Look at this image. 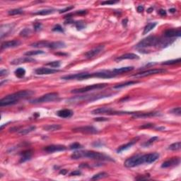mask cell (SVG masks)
<instances>
[{"label":"cell","instance_id":"cell-1","mask_svg":"<svg viewBox=\"0 0 181 181\" xmlns=\"http://www.w3.org/2000/svg\"><path fill=\"white\" fill-rule=\"evenodd\" d=\"M159 154L158 153H151L144 155H136L129 158L124 161V166L127 168H134L136 166H140L144 163H153L157 161L159 158Z\"/></svg>","mask_w":181,"mask_h":181},{"label":"cell","instance_id":"cell-2","mask_svg":"<svg viewBox=\"0 0 181 181\" xmlns=\"http://www.w3.org/2000/svg\"><path fill=\"white\" fill-rule=\"evenodd\" d=\"M34 94V92L30 90H24L20 91L14 93L10 94L1 98L0 101V106H9V105H14L18 103L20 100L24 99L28 97L31 96Z\"/></svg>","mask_w":181,"mask_h":181},{"label":"cell","instance_id":"cell-3","mask_svg":"<svg viewBox=\"0 0 181 181\" xmlns=\"http://www.w3.org/2000/svg\"><path fill=\"white\" fill-rule=\"evenodd\" d=\"M72 159H83V158H88L90 159L97 161H114L113 159H111L110 156L106 154L100 152L93 151H76L74 152L71 156Z\"/></svg>","mask_w":181,"mask_h":181},{"label":"cell","instance_id":"cell-4","mask_svg":"<svg viewBox=\"0 0 181 181\" xmlns=\"http://www.w3.org/2000/svg\"><path fill=\"white\" fill-rule=\"evenodd\" d=\"M160 39L161 38H159L156 36H149L148 37L142 39L141 41L139 42L137 44V45H136V48L140 50H142L143 49H146L151 47H155V46L159 47Z\"/></svg>","mask_w":181,"mask_h":181},{"label":"cell","instance_id":"cell-5","mask_svg":"<svg viewBox=\"0 0 181 181\" xmlns=\"http://www.w3.org/2000/svg\"><path fill=\"white\" fill-rule=\"evenodd\" d=\"M59 98V94L57 93H49L45 95H42L40 98H36L30 101V103L32 104H38L43 103H48L54 101Z\"/></svg>","mask_w":181,"mask_h":181},{"label":"cell","instance_id":"cell-6","mask_svg":"<svg viewBox=\"0 0 181 181\" xmlns=\"http://www.w3.org/2000/svg\"><path fill=\"white\" fill-rule=\"evenodd\" d=\"M108 86L107 84H93L90 86H86V87L80 88V89H76L72 90L71 92L72 93H83L88 92V91L95 90V89H101L106 87Z\"/></svg>","mask_w":181,"mask_h":181},{"label":"cell","instance_id":"cell-7","mask_svg":"<svg viewBox=\"0 0 181 181\" xmlns=\"http://www.w3.org/2000/svg\"><path fill=\"white\" fill-rule=\"evenodd\" d=\"M110 95H85V96H81L80 98L79 97H76V98H70L69 100V102H72V103H75V101H95V100L100 99V98H104V97H107L109 96Z\"/></svg>","mask_w":181,"mask_h":181},{"label":"cell","instance_id":"cell-8","mask_svg":"<svg viewBox=\"0 0 181 181\" xmlns=\"http://www.w3.org/2000/svg\"><path fill=\"white\" fill-rule=\"evenodd\" d=\"M166 72V70L164 69H149V70L144 71V72H139V73L135 74L132 76L134 77H144V76H150V75L157 74H162Z\"/></svg>","mask_w":181,"mask_h":181},{"label":"cell","instance_id":"cell-9","mask_svg":"<svg viewBox=\"0 0 181 181\" xmlns=\"http://www.w3.org/2000/svg\"><path fill=\"white\" fill-rule=\"evenodd\" d=\"M72 131L74 132H81L84 134H96L98 130L93 126H83V127H76L72 129Z\"/></svg>","mask_w":181,"mask_h":181},{"label":"cell","instance_id":"cell-10","mask_svg":"<svg viewBox=\"0 0 181 181\" xmlns=\"http://www.w3.org/2000/svg\"><path fill=\"white\" fill-rule=\"evenodd\" d=\"M104 49V45H98L97 47H94L92 50H89V51L86 52L84 54L85 57L86 59H92L93 57H95V56L98 55Z\"/></svg>","mask_w":181,"mask_h":181},{"label":"cell","instance_id":"cell-11","mask_svg":"<svg viewBox=\"0 0 181 181\" xmlns=\"http://www.w3.org/2000/svg\"><path fill=\"white\" fill-rule=\"evenodd\" d=\"M66 149V147L64 145L61 144H53V145L47 146L44 148V151L47 153H54L57 151H65Z\"/></svg>","mask_w":181,"mask_h":181},{"label":"cell","instance_id":"cell-12","mask_svg":"<svg viewBox=\"0 0 181 181\" xmlns=\"http://www.w3.org/2000/svg\"><path fill=\"white\" fill-rule=\"evenodd\" d=\"M60 72L58 69H50V68L46 67H40L38 68L35 70L36 74L38 75H47V74H53L57 73Z\"/></svg>","mask_w":181,"mask_h":181},{"label":"cell","instance_id":"cell-13","mask_svg":"<svg viewBox=\"0 0 181 181\" xmlns=\"http://www.w3.org/2000/svg\"><path fill=\"white\" fill-rule=\"evenodd\" d=\"M164 37L166 38H173L175 37H180L181 36V30L180 28L175 29V28H171V29H168L163 33Z\"/></svg>","mask_w":181,"mask_h":181},{"label":"cell","instance_id":"cell-14","mask_svg":"<svg viewBox=\"0 0 181 181\" xmlns=\"http://www.w3.org/2000/svg\"><path fill=\"white\" fill-rule=\"evenodd\" d=\"M21 45V41L18 40H10V41H6L1 43V50H6L8 48H13V47H18Z\"/></svg>","mask_w":181,"mask_h":181},{"label":"cell","instance_id":"cell-15","mask_svg":"<svg viewBox=\"0 0 181 181\" xmlns=\"http://www.w3.org/2000/svg\"><path fill=\"white\" fill-rule=\"evenodd\" d=\"M180 158L173 157L163 162L161 165V167L164 168H166L172 167V166H175L178 165L179 163H180Z\"/></svg>","mask_w":181,"mask_h":181},{"label":"cell","instance_id":"cell-16","mask_svg":"<svg viewBox=\"0 0 181 181\" xmlns=\"http://www.w3.org/2000/svg\"><path fill=\"white\" fill-rule=\"evenodd\" d=\"M113 111L114 110L111 108L103 107V108H99L93 110L91 113L93 114V115H99V114H102V115H111Z\"/></svg>","mask_w":181,"mask_h":181},{"label":"cell","instance_id":"cell-17","mask_svg":"<svg viewBox=\"0 0 181 181\" xmlns=\"http://www.w3.org/2000/svg\"><path fill=\"white\" fill-rule=\"evenodd\" d=\"M139 140H140V137H135V138H134L133 140H132L131 141H130L128 143H127L126 144H124V145L120 147L119 148L117 149V152H118V153H121V152L124 151V150L128 149H130V147H132V146L134 145V144H136V143H137V142L139 141Z\"/></svg>","mask_w":181,"mask_h":181},{"label":"cell","instance_id":"cell-18","mask_svg":"<svg viewBox=\"0 0 181 181\" xmlns=\"http://www.w3.org/2000/svg\"><path fill=\"white\" fill-rule=\"evenodd\" d=\"M34 59L31 58L30 57H19V58L15 59V60H12L11 62V65H21L23 63H28V62H34Z\"/></svg>","mask_w":181,"mask_h":181},{"label":"cell","instance_id":"cell-19","mask_svg":"<svg viewBox=\"0 0 181 181\" xmlns=\"http://www.w3.org/2000/svg\"><path fill=\"white\" fill-rule=\"evenodd\" d=\"M161 114L158 112H150V113H134L133 118H151L160 115Z\"/></svg>","mask_w":181,"mask_h":181},{"label":"cell","instance_id":"cell-20","mask_svg":"<svg viewBox=\"0 0 181 181\" xmlns=\"http://www.w3.org/2000/svg\"><path fill=\"white\" fill-rule=\"evenodd\" d=\"M138 59H140V57L134 53H127L118 57L115 60L120 61L123 60H138Z\"/></svg>","mask_w":181,"mask_h":181},{"label":"cell","instance_id":"cell-21","mask_svg":"<svg viewBox=\"0 0 181 181\" xmlns=\"http://www.w3.org/2000/svg\"><path fill=\"white\" fill-rule=\"evenodd\" d=\"M74 113L72 110L69 109H63V110H60L57 113V115H58L59 117L62 118H70L73 115Z\"/></svg>","mask_w":181,"mask_h":181},{"label":"cell","instance_id":"cell-22","mask_svg":"<svg viewBox=\"0 0 181 181\" xmlns=\"http://www.w3.org/2000/svg\"><path fill=\"white\" fill-rule=\"evenodd\" d=\"M14 25L12 24H5L1 26V38H2L4 36H6L11 30H12Z\"/></svg>","mask_w":181,"mask_h":181},{"label":"cell","instance_id":"cell-23","mask_svg":"<svg viewBox=\"0 0 181 181\" xmlns=\"http://www.w3.org/2000/svg\"><path fill=\"white\" fill-rule=\"evenodd\" d=\"M66 47V44L62 41H56L49 43L48 47L51 49H61Z\"/></svg>","mask_w":181,"mask_h":181},{"label":"cell","instance_id":"cell-24","mask_svg":"<svg viewBox=\"0 0 181 181\" xmlns=\"http://www.w3.org/2000/svg\"><path fill=\"white\" fill-rule=\"evenodd\" d=\"M133 69H134L133 66H124V67L116 68V69H113V71L117 75H118L123 73H126V72H130V71H132Z\"/></svg>","mask_w":181,"mask_h":181},{"label":"cell","instance_id":"cell-25","mask_svg":"<svg viewBox=\"0 0 181 181\" xmlns=\"http://www.w3.org/2000/svg\"><path fill=\"white\" fill-rule=\"evenodd\" d=\"M61 128H62V126L58 124H48V125H46L43 127V129H44L45 131H47V132L57 131V130H60Z\"/></svg>","mask_w":181,"mask_h":181},{"label":"cell","instance_id":"cell-26","mask_svg":"<svg viewBox=\"0 0 181 181\" xmlns=\"http://www.w3.org/2000/svg\"><path fill=\"white\" fill-rule=\"evenodd\" d=\"M50 42L45 41V40H41V41L36 42L32 44H30V46L33 47H37V48H40V47H48V45Z\"/></svg>","mask_w":181,"mask_h":181},{"label":"cell","instance_id":"cell-27","mask_svg":"<svg viewBox=\"0 0 181 181\" xmlns=\"http://www.w3.org/2000/svg\"><path fill=\"white\" fill-rule=\"evenodd\" d=\"M55 10L53 9H43L40 10V11H36V12L33 13V14H35V15L45 16L53 14V13L55 12Z\"/></svg>","mask_w":181,"mask_h":181},{"label":"cell","instance_id":"cell-28","mask_svg":"<svg viewBox=\"0 0 181 181\" xmlns=\"http://www.w3.org/2000/svg\"><path fill=\"white\" fill-rule=\"evenodd\" d=\"M31 156H32V152L31 151H30V150H27V151L22 152L20 162L22 163V162H25L26 161H28L30 158H31Z\"/></svg>","mask_w":181,"mask_h":181},{"label":"cell","instance_id":"cell-29","mask_svg":"<svg viewBox=\"0 0 181 181\" xmlns=\"http://www.w3.org/2000/svg\"><path fill=\"white\" fill-rule=\"evenodd\" d=\"M36 129V126H30V127H27V128L22 129V130H20L18 131V134L19 135H26V134H28V133L34 131Z\"/></svg>","mask_w":181,"mask_h":181},{"label":"cell","instance_id":"cell-30","mask_svg":"<svg viewBox=\"0 0 181 181\" xmlns=\"http://www.w3.org/2000/svg\"><path fill=\"white\" fill-rule=\"evenodd\" d=\"M139 82H136V81H130V82H127L125 83H121L119 84H117L115 86H114V89H121V88L126 87V86H132L133 84H138Z\"/></svg>","mask_w":181,"mask_h":181},{"label":"cell","instance_id":"cell-31","mask_svg":"<svg viewBox=\"0 0 181 181\" xmlns=\"http://www.w3.org/2000/svg\"><path fill=\"white\" fill-rule=\"evenodd\" d=\"M157 25V23L156 22H151L149 23L144 28V31H143V35H146L148 33H149L151 30H152L153 28L156 27V26Z\"/></svg>","mask_w":181,"mask_h":181},{"label":"cell","instance_id":"cell-32","mask_svg":"<svg viewBox=\"0 0 181 181\" xmlns=\"http://www.w3.org/2000/svg\"><path fill=\"white\" fill-rule=\"evenodd\" d=\"M14 74H15L16 76L18 78H23L26 74V70L24 69V68H18L15 70L14 72Z\"/></svg>","mask_w":181,"mask_h":181},{"label":"cell","instance_id":"cell-33","mask_svg":"<svg viewBox=\"0 0 181 181\" xmlns=\"http://www.w3.org/2000/svg\"><path fill=\"white\" fill-rule=\"evenodd\" d=\"M45 52L42 51V50H30V51H28L25 53V55L27 57H31V56H35L38 55L40 54H44Z\"/></svg>","mask_w":181,"mask_h":181},{"label":"cell","instance_id":"cell-34","mask_svg":"<svg viewBox=\"0 0 181 181\" xmlns=\"http://www.w3.org/2000/svg\"><path fill=\"white\" fill-rule=\"evenodd\" d=\"M108 173H105V172H102V173H99L98 174H95V176H93L91 178V180H100V179L102 178H105L108 177Z\"/></svg>","mask_w":181,"mask_h":181},{"label":"cell","instance_id":"cell-35","mask_svg":"<svg viewBox=\"0 0 181 181\" xmlns=\"http://www.w3.org/2000/svg\"><path fill=\"white\" fill-rule=\"evenodd\" d=\"M181 147V143L180 142H178L173 143V144H170L168 147V149L171 150V151H178L180 149Z\"/></svg>","mask_w":181,"mask_h":181},{"label":"cell","instance_id":"cell-36","mask_svg":"<svg viewBox=\"0 0 181 181\" xmlns=\"http://www.w3.org/2000/svg\"><path fill=\"white\" fill-rule=\"evenodd\" d=\"M24 13V11L21 9H11L9 11L8 14L10 16H14V15H18V14H21Z\"/></svg>","mask_w":181,"mask_h":181},{"label":"cell","instance_id":"cell-37","mask_svg":"<svg viewBox=\"0 0 181 181\" xmlns=\"http://www.w3.org/2000/svg\"><path fill=\"white\" fill-rule=\"evenodd\" d=\"M32 31L30 28H24L20 32V36H22V37H28L31 35Z\"/></svg>","mask_w":181,"mask_h":181},{"label":"cell","instance_id":"cell-38","mask_svg":"<svg viewBox=\"0 0 181 181\" xmlns=\"http://www.w3.org/2000/svg\"><path fill=\"white\" fill-rule=\"evenodd\" d=\"M180 62V59L178 58L176 60H171L168 61H166V62H163L162 63L163 65H176V64H179Z\"/></svg>","mask_w":181,"mask_h":181},{"label":"cell","instance_id":"cell-39","mask_svg":"<svg viewBox=\"0 0 181 181\" xmlns=\"http://www.w3.org/2000/svg\"><path fill=\"white\" fill-rule=\"evenodd\" d=\"M47 66H50L53 68H58L61 65V62L60 61H53V62H50L46 64Z\"/></svg>","mask_w":181,"mask_h":181},{"label":"cell","instance_id":"cell-40","mask_svg":"<svg viewBox=\"0 0 181 181\" xmlns=\"http://www.w3.org/2000/svg\"><path fill=\"white\" fill-rule=\"evenodd\" d=\"M82 148H83L82 145H81L79 143L77 142L73 143V144H72L69 146V149H79Z\"/></svg>","mask_w":181,"mask_h":181},{"label":"cell","instance_id":"cell-41","mask_svg":"<svg viewBox=\"0 0 181 181\" xmlns=\"http://www.w3.org/2000/svg\"><path fill=\"white\" fill-rule=\"evenodd\" d=\"M170 113H172L173 114H175L176 115H178L180 116L181 115V109L180 107H177V108H174L173 109H172L170 111Z\"/></svg>","mask_w":181,"mask_h":181},{"label":"cell","instance_id":"cell-42","mask_svg":"<svg viewBox=\"0 0 181 181\" xmlns=\"http://www.w3.org/2000/svg\"><path fill=\"white\" fill-rule=\"evenodd\" d=\"M156 140H158V137H151V138L150 139V140H149V141L147 142H146L145 144H143V145H144V147H148V146L150 145V144H151L152 143L156 141Z\"/></svg>","mask_w":181,"mask_h":181},{"label":"cell","instance_id":"cell-43","mask_svg":"<svg viewBox=\"0 0 181 181\" xmlns=\"http://www.w3.org/2000/svg\"><path fill=\"white\" fill-rule=\"evenodd\" d=\"M75 25H76V27L77 28L78 30H81L85 27L84 24L82 22V21H78V22L75 23Z\"/></svg>","mask_w":181,"mask_h":181},{"label":"cell","instance_id":"cell-44","mask_svg":"<svg viewBox=\"0 0 181 181\" xmlns=\"http://www.w3.org/2000/svg\"><path fill=\"white\" fill-rule=\"evenodd\" d=\"M53 31H57V32H64L63 28L60 25L57 24V25H55L53 28Z\"/></svg>","mask_w":181,"mask_h":181},{"label":"cell","instance_id":"cell-45","mask_svg":"<svg viewBox=\"0 0 181 181\" xmlns=\"http://www.w3.org/2000/svg\"><path fill=\"white\" fill-rule=\"evenodd\" d=\"M119 1H104L101 2V4L102 5H112V4H116V3H118Z\"/></svg>","mask_w":181,"mask_h":181},{"label":"cell","instance_id":"cell-46","mask_svg":"<svg viewBox=\"0 0 181 181\" xmlns=\"http://www.w3.org/2000/svg\"><path fill=\"white\" fill-rule=\"evenodd\" d=\"M33 28H34V30L36 31H38V30H40L42 28V24L40 23H36L33 25Z\"/></svg>","mask_w":181,"mask_h":181},{"label":"cell","instance_id":"cell-47","mask_svg":"<svg viewBox=\"0 0 181 181\" xmlns=\"http://www.w3.org/2000/svg\"><path fill=\"white\" fill-rule=\"evenodd\" d=\"M70 176H80L82 175V172L79 170H74V171L71 172L70 173Z\"/></svg>","mask_w":181,"mask_h":181},{"label":"cell","instance_id":"cell-48","mask_svg":"<svg viewBox=\"0 0 181 181\" xmlns=\"http://www.w3.org/2000/svg\"><path fill=\"white\" fill-rule=\"evenodd\" d=\"M154 127V124H152V123H149V124H145L142 125L141 127H140V128L142 129H147V128H151V127Z\"/></svg>","mask_w":181,"mask_h":181},{"label":"cell","instance_id":"cell-49","mask_svg":"<svg viewBox=\"0 0 181 181\" xmlns=\"http://www.w3.org/2000/svg\"><path fill=\"white\" fill-rule=\"evenodd\" d=\"M72 9H74V7H67L65 9H61L59 11L60 14H62V13L66 12V11H69L70 10H72Z\"/></svg>","mask_w":181,"mask_h":181},{"label":"cell","instance_id":"cell-50","mask_svg":"<svg viewBox=\"0 0 181 181\" xmlns=\"http://www.w3.org/2000/svg\"><path fill=\"white\" fill-rule=\"evenodd\" d=\"M9 74V71L7 69H1V72H0V76L1 77L2 76H5V75H7Z\"/></svg>","mask_w":181,"mask_h":181},{"label":"cell","instance_id":"cell-51","mask_svg":"<svg viewBox=\"0 0 181 181\" xmlns=\"http://www.w3.org/2000/svg\"><path fill=\"white\" fill-rule=\"evenodd\" d=\"M95 121H98V122H101V121H107L108 120V118H96L94 119Z\"/></svg>","mask_w":181,"mask_h":181},{"label":"cell","instance_id":"cell-52","mask_svg":"<svg viewBox=\"0 0 181 181\" xmlns=\"http://www.w3.org/2000/svg\"><path fill=\"white\" fill-rule=\"evenodd\" d=\"M159 14H160L161 16H166V10H164V9L159 10Z\"/></svg>","mask_w":181,"mask_h":181},{"label":"cell","instance_id":"cell-53","mask_svg":"<svg viewBox=\"0 0 181 181\" xmlns=\"http://www.w3.org/2000/svg\"><path fill=\"white\" fill-rule=\"evenodd\" d=\"M144 7H143V6H142V5L138 6V7H137V11H138V12H140V13L142 12V11H144Z\"/></svg>","mask_w":181,"mask_h":181},{"label":"cell","instance_id":"cell-54","mask_svg":"<svg viewBox=\"0 0 181 181\" xmlns=\"http://www.w3.org/2000/svg\"><path fill=\"white\" fill-rule=\"evenodd\" d=\"M87 13V11H86V10H82V11H78L77 12H76V14H79V15H83V14H85Z\"/></svg>","mask_w":181,"mask_h":181},{"label":"cell","instance_id":"cell-55","mask_svg":"<svg viewBox=\"0 0 181 181\" xmlns=\"http://www.w3.org/2000/svg\"><path fill=\"white\" fill-rule=\"evenodd\" d=\"M67 170H66V169H62V170H61L60 171V174L66 175L67 173Z\"/></svg>","mask_w":181,"mask_h":181},{"label":"cell","instance_id":"cell-56","mask_svg":"<svg viewBox=\"0 0 181 181\" xmlns=\"http://www.w3.org/2000/svg\"><path fill=\"white\" fill-rule=\"evenodd\" d=\"M169 11H170V13H174L175 11H176V9H169Z\"/></svg>","mask_w":181,"mask_h":181},{"label":"cell","instance_id":"cell-57","mask_svg":"<svg viewBox=\"0 0 181 181\" xmlns=\"http://www.w3.org/2000/svg\"><path fill=\"white\" fill-rule=\"evenodd\" d=\"M153 7H151V8H149L148 10H147V11H148L149 13H151V11H153Z\"/></svg>","mask_w":181,"mask_h":181},{"label":"cell","instance_id":"cell-58","mask_svg":"<svg viewBox=\"0 0 181 181\" xmlns=\"http://www.w3.org/2000/svg\"><path fill=\"white\" fill-rule=\"evenodd\" d=\"M164 127H158V128H156V130H164Z\"/></svg>","mask_w":181,"mask_h":181}]
</instances>
